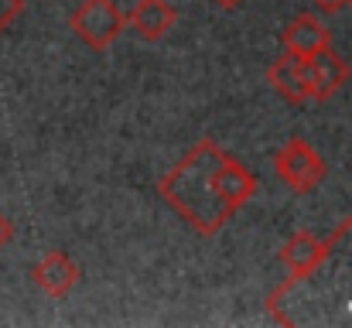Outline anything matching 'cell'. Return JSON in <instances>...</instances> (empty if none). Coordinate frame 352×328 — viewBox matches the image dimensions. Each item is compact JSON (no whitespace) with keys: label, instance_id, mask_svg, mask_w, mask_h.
<instances>
[{"label":"cell","instance_id":"cell-16","mask_svg":"<svg viewBox=\"0 0 352 328\" xmlns=\"http://www.w3.org/2000/svg\"><path fill=\"white\" fill-rule=\"evenodd\" d=\"M349 7H352V0H349Z\"/></svg>","mask_w":352,"mask_h":328},{"label":"cell","instance_id":"cell-1","mask_svg":"<svg viewBox=\"0 0 352 328\" xmlns=\"http://www.w3.org/2000/svg\"><path fill=\"white\" fill-rule=\"evenodd\" d=\"M267 315L284 328H352V216L325 239V256L267 294Z\"/></svg>","mask_w":352,"mask_h":328},{"label":"cell","instance_id":"cell-10","mask_svg":"<svg viewBox=\"0 0 352 328\" xmlns=\"http://www.w3.org/2000/svg\"><path fill=\"white\" fill-rule=\"evenodd\" d=\"M130 28L144 38V41H161L175 21H178V10L168 3V0H140L133 10H130Z\"/></svg>","mask_w":352,"mask_h":328},{"label":"cell","instance_id":"cell-12","mask_svg":"<svg viewBox=\"0 0 352 328\" xmlns=\"http://www.w3.org/2000/svg\"><path fill=\"white\" fill-rule=\"evenodd\" d=\"M24 14V0H0V34Z\"/></svg>","mask_w":352,"mask_h":328},{"label":"cell","instance_id":"cell-9","mask_svg":"<svg viewBox=\"0 0 352 328\" xmlns=\"http://www.w3.org/2000/svg\"><path fill=\"white\" fill-rule=\"evenodd\" d=\"M216 185H219V195L230 202V209H236V212L256 195V178H253V171H250L243 161H236L233 154H223V161H219V168H216Z\"/></svg>","mask_w":352,"mask_h":328},{"label":"cell","instance_id":"cell-15","mask_svg":"<svg viewBox=\"0 0 352 328\" xmlns=\"http://www.w3.org/2000/svg\"><path fill=\"white\" fill-rule=\"evenodd\" d=\"M212 3H219V7H223V10H233V7H239V3H243V0H212Z\"/></svg>","mask_w":352,"mask_h":328},{"label":"cell","instance_id":"cell-7","mask_svg":"<svg viewBox=\"0 0 352 328\" xmlns=\"http://www.w3.org/2000/svg\"><path fill=\"white\" fill-rule=\"evenodd\" d=\"M280 41H284V52H287V55L308 62L311 55H318L322 48L332 45V34H329V28H325L318 17H311V14H298V17L280 31Z\"/></svg>","mask_w":352,"mask_h":328},{"label":"cell","instance_id":"cell-14","mask_svg":"<svg viewBox=\"0 0 352 328\" xmlns=\"http://www.w3.org/2000/svg\"><path fill=\"white\" fill-rule=\"evenodd\" d=\"M10 239H14V226H10V219L0 212V250H3Z\"/></svg>","mask_w":352,"mask_h":328},{"label":"cell","instance_id":"cell-2","mask_svg":"<svg viewBox=\"0 0 352 328\" xmlns=\"http://www.w3.org/2000/svg\"><path fill=\"white\" fill-rule=\"evenodd\" d=\"M223 154L226 151L216 140H199L157 185V195L202 236H216L236 216V209H230L216 185V168Z\"/></svg>","mask_w":352,"mask_h":328},{"label":"cell","instance_id":"cell-5","mask_svg":"<svg viewBox=\"0 0 352 328\" xmlns=\"http://www.w3.org/2000/svg\"><path fill=\"white\" fill-rule=\"evenodd\" d=\"M31 281L38 284V291H45L48 298H69L72 287L79 284V267L65 250H48L34 267H31Z\"/></svg>","mask_w":352,"mask_h":328},{"label":"cell","instance_id":"cell-13","mask_svg":"<svg viewBox=\"0 0 352 328\" xmlns=\"http://www.w3.org/2000/svg\"><path fill=\"white\" fill-rule=\"evenodd\" d=\"M322 14H339L342 7H349V0H311Z\"/></svg>","mask_w":352,"mask_h":328},{"label":"cell","instance_id":"cell-4","mask_svg":"<svg viewBox=\"0 0 352 328\" xmlns=\"http://www.w3.org/2000/svg\"><path fill=\"white\" fill-rule=\"evenodd\" d=\"M69 28L93 48L107 52L126 28V14L117 7V0H82L76 14L69 17Z\"/></svg>","mask_w":352,"mask_h":328},{"label":"cell","instance_id":"cell-8","mask_svg":"<svg viewBox=\"0 0 352 328\" xmlns=\"http://www.w3.org/2000/svg\"><path fill=\"white\" fill-rule=\"evenodd\" d=\"M267 83H270L291 107H301V103L311 100L308 65H305V58H294V55H287V52L267 69Z\"/></svg>","mask_w":352,"mask_h":328},{"label":"cell","instance_id":"cell-6","mask_svg":"<svg viewBox=\"0 0 352 328\" xmlns=\"http://www.w3.org/2000/svg\"><path fill=\"white\" fill-rule=\"evenodd\" d=\"M308 83H311V100H318V103H329L336 93H342V86L349 83V65H346V58H339L336 52H332V45L329 48H322L318 55H311L308 62Z\"/></svg>","mask_w":352,"mask_h":328},{"label":"cell","instance_id":"cell-11","mask_svg":"<svg viewBox=\"0 0 352 328\" xmlns=\"http://www.w3.org/2000/svg\"><path fill=\"white\" fill-rule=\"evenodd\" d=\"M322 256H325V239H318V236L308 232V229L294 232V236L284 243V250H280V263H284L287 277H301V274H308Z\"/></svg>","mask_w":352,"mask_h":328},{"label":"cell","instance_id":"cell-3","mask_svg":"<svg viewBox=\"0 0 352 328\" xmlns=\"http://www.w3.org/2000/svg\"><path fill=\"white\" fill-rule=\"evenodd\" d=\"M274 171H277V178H280L294 195H308V192H315V188L325 182L329 164H325V157H322L305 137H291V140L274 154Z\"/></svg>","mask_w":352,"mask_h":328}]
</instances>
